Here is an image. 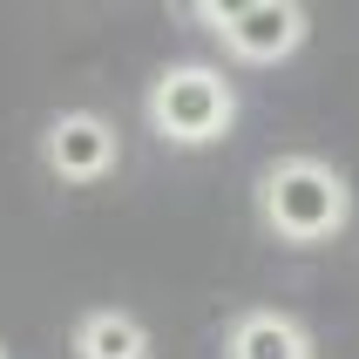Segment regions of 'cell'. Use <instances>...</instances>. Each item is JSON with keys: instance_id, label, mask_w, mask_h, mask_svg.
<instances>
[{"instance_id": "8992f818", "label": "cell", "mask_w": 359, "mask_h": 359, "mask_svg": "<svg viewBox=\"0 0 359 359\" xmlns=\"http://www.w3.org/2000/svg\"><path fill=\"white\" fill-rule=\"evenodd\" d=\"M75 359H149V325L122 305H102L75 325Z\"/></svg>"}, {"instance_id": "277c9868", "label": "cell", "mask_w": 359, "mask_h": 359, "mask_svg": "<svg viewBox=\"0 0 359 359\" xmlns=\"http://www.w3.org/2000/svg\"><path fill=\"white\" fill-rule=\"evenodd\" d=\"M41 163L61 183H102L122 163V136H116V122L95 116V109H61L41 129Z\"/></svg>"}, {"instance_id": "3957f363", "label": "cell", "mask_w": 359, "mask_h": 359, "mask_svg": "<svg viewBox=\"0 0 359 359\" xmlns=\"http://www.w3.org/2000/svg\"><path fill=\"white\" fill-rule=\"evenodd\" d=\"M210 27L224 34V48L251 68H271V61L299 55L305 34H312V14L299 0H244V7H197Z\"/></svg>"}, {"instance_id": "52a82bcc", "label": "cell", "mask_w": 359, "mask_h": 359, "mask_svg": "<svg viewBox=\"0 0 359 359\" xmlns=\"http://www.w3.org/2000/svg\"><path fill=\"white\" fill-rule=\"evenodd\" d=\"M0 359H7V346H0Z\"/></svg>"}, {"instance_id": "6da1fadb", "label": "cell", "mask_w": 359, "mask_h": 359, "mask_svg": "<svg viewBox=\"0 0 359 359\" xmlns=\"http://www.w3.org/2000/svg\"><path fill=\"white\" fill-rule=\"evenodd\" d=\"M258 217L285 244H332L353 217V183L319 156H278L258 177Z\"/></svg>"}, {"instance_id": "5b68a950", "label": "cell", "mask_w": 359, "mask_h": 359, "mask_svg": "<svg viewBox=\"0 0 359 359\" xmlns=\"http://www.w3.org/2000/svg\"><path fill=\"white\" fill-rule=\"evenodd\" d=\"M224 359H312V332L292 312H244L224 339Z\"/></svg>"}, {"instance_id": "7a4b0ae2", "label": "cell", "mask_w": 359, "mask_h": 359, "mask_svg": "<svg viewBox=\"0 0 359 359\" xmlns=\"http://www.w3.org/2000/svg\"><path fill=\"white\" fill-rule=\"evenodd\" d=\"M149 129L177 149H203V142H224L231 122H238V88L231 75L203 68V61H183V68H163L149 81Z\"/></svg>"}]
</instances>
